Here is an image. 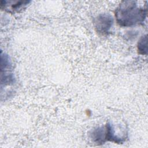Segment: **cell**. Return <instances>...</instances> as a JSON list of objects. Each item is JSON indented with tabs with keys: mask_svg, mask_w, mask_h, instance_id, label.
<instances>
[{
	"mask_svg": "<svg viewBox=\"0 0 148 148\" xmlns=\"http://www.w3.org/2000/svg\"><path fill=\"white\" fill-rule=\"evenodd\" d=\"M146 14V9L138 7L134 1H122L115 12L117 23L121 27H131L142 24Z\"/></svg>",
	"mask_w": 148,
	"mask_h": 148,
	"instance_id": "obj_1",
	"label": "cell"
},
{
	"mask_svg": "<svg viewBox=\"0 0 148 148\" xmlns=\"http://www.w3.org/2000/svg\"><path fill=\"white\" fill-rule=\"evenodd\" d=\"M113 23V18L109 14H99L94 21L95 29L102 35H107L109 32Z\"/></svg>",
	"mask_w": 148,
	"mask_h": 148,
	"instance_id": "obj_2",
	"label": "cell"
},
{
	"mask_svg": "<svg viewBox=\"0 0 148 148\" xmlns=\"http://www.w3.org/2000/svg\"><path fill=\"white\" fill-rule=\"evenodd\" d=\"M29 2L28 1H2L1 8L9 12H18L23 9Z\"/></svg>",
	"mask_w": 148,
	"mask_h": 148,
	"instance_id": "obj_3",
	"label": "cell"
},
{
	"mask_svg": "<svg viewBox=\"0 0 148 148\" xmlns=\"http://www.w3.org/2000/svg\"><path fill=\"white\" fill-rule=\"evenodd\" d=\"M138 51L140 54L145 55L147 54V35L143 36L138 42Z\"/></svg>",
	"mask_w": 148,
	"mask_h": 148,
	"instance_id": "obj_4",
	"label": "cell"
}]
</instances>
